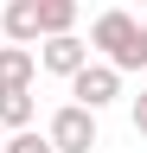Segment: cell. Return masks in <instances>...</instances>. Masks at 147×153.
Here are the masks:
<instances>
[{
    "label": "cell",
    "mask_w": 147,
    "mask_h": 153,
    "mask_svg": "<svg viewBox=\"0 0 147 153\" xmlns=\"http://www.w3.org/2000/svg\"><path fill=\"white\" fill-rule=\"evenodd\" d=\"M90 51H96V57H109L122 76H128V70H147V38H141V19H134V13H122V7L96 13V26H90Z\"/></svg>",
    "instance_id": "1"
},
{
    "label": "cell",
    "mask_w": 147,
    "mask_h": 153,
    "mask_svg": "<svg viewBox=\"0 0 147 153\" xmlns=\"http://www.w3.org/2000/svg\"><path fill=\"white\" fill-rule=\"evenodd\" d=\"M64 83H70V102H83V108H96V115H102V108L122 96V70L109 64V57H83Z\"/></svg>",
    "instance_id": "2"
},
{
    "label": "cell",
    "mask_w": 147,
    "mask_h": 153,
    "mask_svg": "<svg viewBox=\"0 0 147 153\" xmlns=\"http://www.w3.org/2000/svg\"><path fill=\"white\" fill-rule=\"evenodd\" d=\"M45 134H51V147H58V153H90V147H96V108L64 102V108L45 121Z\"/></svg>",
    "instance_id": "3"
},
{
    "label": "cell",
    "mask_w": 147,
    "mask_h": 153,
    "mask_svg": "<svg viewBox=\"0 0 147 153\" xmlns=\"http://www.w3.org/2000/svg\"><path fill=\"white\" fill-rule=\"evenodd\" d=\"M90 57V38H77V32H45L39 38V70H51V76H70Z\"/></svg>",
    "instance_id": "4"
},
{
    "label": "cell",
    "mask_w": 147,
    "mask_h": 153,
    "mask_svg": "<svg viewBox=\"0 0 147 153\" xmlns=\"http://www.w3.org/2000/svg\"><path fill=\"white\" fill-rule=\"evenodd\" d=\"M0 38H13V45H39V7L32 0H7V13H0Z\"/></svg>",
    "instance_id": "5"
},
{
    "label": "cell",
    "mask_w": 147,
    "mask_h": 153,
    "mask_svg": "<svg viewBox=\"0 0 147 153\" xmlns=\"http://www.w3.org/2000/svg\"><path fill=\"white\" fill-rule=\"evenodd\" d=\"M32 76H39V51L7 38V45H0V89L7 83H32Z\"/></svg>",
    "instance_id": "6"
},
{
    "label": "cell",
    "mask_w": 147,
    "mask_h": 153,
    "mask_svg": "<svg viewBox=\"0 0 147 153\" xmlns=\"http://www.w3.org/2000/svg\"><path fill=\"white\" fill-rule=\"evenodd\" d=\"M32 115H39V102H32V83H7V89H0V128H26Z\"/></svg>",
    "instance_id": "7"
},
{
    "label": "cell",
    "mask_w": 147,
    "mask_h": 153,
    "mask_svg": "<svg viewBox=\"0 0 147 153\" xmlns=\"http://www.w3.org/2000/svg\"><path fill=\"white\" fill-rule=\"evenodd\" d=\"M32 7H39V32H77L83 0H32Z\"/></svg>",
    "instance_id": "8"
},
{
    "label": "cell",
    "mask_w": 147,
    "mask_h": 153,
    "mask_svg": "<svg viewBox=\"0 0 147 153\" xmlns=\"http://www.w3.org/2000/svg\"><path fill=\"white\" fill-rule=\"evenodd\" d=\"M0 153H58V147H51V134H39V128H13V140H0Z\"/></svg>",
    "instance_id": "9"
},
{
    "label": "cell",
    "mask_w": 147,
    "mask_h": 153,
    "mask_svg": "<svg viewBox=\"0 0 147 153\" xmlns=\"http://www.w3.org/2000/svg\"><path fill=\"white\" fill-rule=\"evenodd\" d=\"M128 121H134V134H141V140H147V89L134 96V102H128Z\"/></svg>",
    "instance_id": "10"
},
{
    "label": "cell",
    "mask_w": 147,
    "mask_h": 153,
    "mask_svg": "<svg viewBox=\"0 0 147 153\" xmlns=\"http://www.w3.org/2000/svg\"><path fill=\"white\" fill-rule=\"evenodd\" d=\"M141 38H147V13H141Z\"/></svg>",
    "instance_id": "11"
},
{
    "label": "cell",
    "mask_w": 147,
    "mask_h": 153,
    "mask_svg": "<svg viewBox=\"0 0 147 153\" xmlns=\"http://www.w3.org/2000/svg\"><path fill=\"white\" fill-rule=\"evenodd\" d=\"M141 7H147V0H141Z\"/></svg>",
    "instance_id": "12"
}]
</instances>
